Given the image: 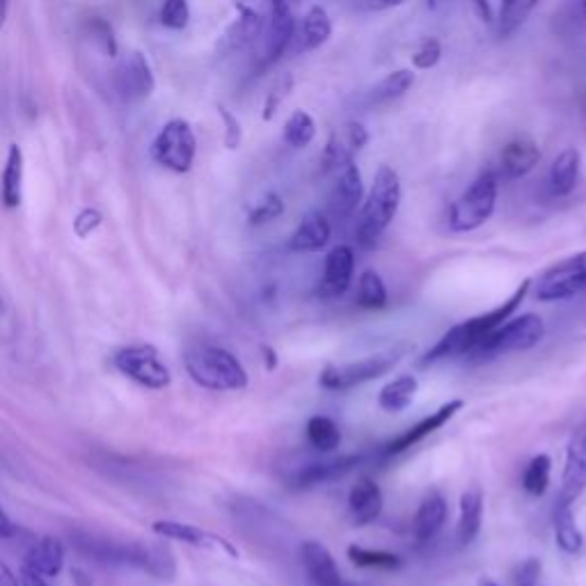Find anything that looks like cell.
Segmentation results:
<instances>
[{"mask_svg":"<svg viewBox=\"0 0 586 586\" xmlns=\"http://www.w3.org/2000/svg\"><path fill=\"white\" fill-rule=\"evenodd\" d=\"M447 500L445 495L438 493V490H431V493L424 495V500L419 502V509L413 520V532L419 543H431L435 536L442 532L447 522Z\"/></svg>","mask_w":586,"mask_h":586,"instance_id":"22","label":"cell"},{"mask_svg":"<svg viewBox=\"0 0 586 586\" xmlns=\"http://www.w3.org/2000/svg\"><path fill=\"white\" fill-rule=\"evenodd\" d=\"M355 273V255L348 245H337L326 257V268H323V280L319 293L323 298H339L351 289Z\"/></svg>","mask_w":586,"mask_h":586,"instance_id":"16","label":"cell"},{"mask_svg":"<svg viewBox=\"0 0 586 586\" xmlns=\"http://www.w3.org/2000/svg\"><path fill=\"white\" fill-rule=\"evenodd\" d=\"M582 154L577 147H566L554 156L548 174V186L554 197H566L575 190L577 179H580Z\"/></svg>","mask_w":586,"mask_h":586,"instance_id":"24","label":"cell"},{"mask_svg":"<svg viewBox=\"0 0 586 586\" xmlns=\"http://www.w3.org/2000/svg\"><path fill=\"white\" fill-rule=\"evenodd\" d=\"M536 586H538V584H536Z\"/></svg>","mask_w":586,"mask_h":586,"instance_id":"60","label":"cell"},{"mask_svg":"<svg viewBox=\"0 0 586 586\" xmlns=\"http://www.w3.org/2000/svg\"><path fill=\"white\" fill-rule=\"evenodd\" d=\"M401 179L399 172L390 168V165H380L374 174V184L367 197L362 200L358 227H355V241H358L364 250L376 248L380 236L385 229L392 225L397 218L401 207Z\"/></svg>","mask_w":586,"mask_h":586,"instance_id":"3","label":"cell"},{"mask_svg":"<svg viewBox=\"0 0 586 586\" xmlns=\"http://www.w3.org/2000/svg\"><path fill=\"white\" fill-rule=\"evenodd\" d=\"M413 85H415L413 69H406V67L394 69L374 87V90H371V101H374V104H390V101L401 99Z\"/></svg>","mask_w":586,"mask_h":586,"instance_id":"31","label":"cell"},{"mask_svg":"<svg viewBox=\"0 0 586 586\" xmlns=\"http://www.w3.org/2000/svg\"><path fill=\"white\" fill-rule=\"evenodd\" d=\"M197 138L186 120H170L158 131L152 145V156L158 165L177 174H186L195 163Z\"/></svg>","mask_w":586,"mask_h":586,"instance_id":"9","label":"cell"},{"mask_svg":"<svg viewBox=\"0 0 586 586\" xmlns=\"http://www.w3.org/2000/svg\"><path fill=\"white\" fill-rule=\"evenodd\" d=\"M284 200L277 193H273V190H268V193H264L259 197V200L252 204V207L248 209V223L252 227H261V225H268L273 223V220H277L284 213Z\"/></svg>","mask_w":586,"mask_h":586,"instance_id":"39","label":"cell"},{"mask_svg":"<svg viewBox=\"0 0 586 586\" xmlns=\"http://www.w3.org/2000/svg\"><path fill=\"white\" fill-rule=\"evenodd\" d=\"M21 190H23V152L19 145H10L3 177H0V200H3L5 209L19 207Z\"/></svg>","mask_w":586,"mask_h":586,"instance_id":"29","label":"cell"},{"mask_svg":"<svg viewBox=\"0 0 586 586\" xmlns=\"http://www.w3.org/2000/svg\"><path fill=\"white\" fill-rule=\"evenodd\" d=\"M364 458L358 454H348V456H339V458H330V461H321V463H310L300 470L296 477L291 479L293 488H316L323 486V483H332L337 479L346 477L351 474L355 467L362 465Z\"/></svg>","mask_w":586,"mask_h":586,"instance_id":"19","label":"cell"},{"mask_svg":"<svg viewBox=\"0 0 586 586\" xmlns=\"http://www.w3.org/2000/svg\"><path fill=\"white\" fill-rule=\"evenodd\" d=\"M291 90H293V76H291V74L282 76L280 81H277V83L271 87V92L266 94L264 110H261V120H264V122L275 120L277 110H280L282 101L289 97V92H291Z\"/></svg>","mask_w":586,"mask_h":586,"instance_id":"42","label":"cell"},{"mask_svg":"<svg viewBox=\"0 0 586 586\" xmlns=\"http://www.w3.org/2000/svg\"><path fill=\"white\" fill-rule=\"evenodd\" d=\"M374 3L378 7H399V5L406 3V0H374Z\"/></svg>","mask_w":586,"mask_h":586,"instance_id":"56","label":"cell"},{"mask_svg":"<svg viewBox=\"0 0 586 586\" xmlns=\"http://www.w3.org/2000/svg\"><path fill=\"white\" fill-rule=\"evenodd\" d=\"M152 532L156 536L165 538V541H179V543L193 545V548H200V550H223L227 557L239 559V550H236L229 541H225L223 536L211 534V532H207V529H202V527L188 525V522L156 520L152 525Z\"/></svg>","mask_w":586,"mask_h":586,"instance_id":"14","label":"cell"},{"mask_svg":"<svg viewBox=\"0 0 586 586\" xmlns=\"http://www.w3.org/2000/svg\"><path fill=\"white\" fill-rule=\"evenodd\" d=\"M470 3H472V10L479 17V21L486 23V26H493L495 10H493V5H490V0H470Z\"/></svg>","mask_w":586,"mask_h":586,"instance_id":"49","label":"cell"},{"mask_svg":"<svg viewBox=\"0 0 586 586\" xmlns=\"http://www.w3.org/2000/svg\"><path fill=\"white\" fill-rule=\"evenodd\" d=\"M541 561L538 559H527L518 566L516 573V584L518 586H536L538 577H541Z\"/></svg>","mask_w":586,"mask_h":586,"instance_id":"48","label":"cell"},{"mask_svg":"<svg viewBox=\"0 0 586 586\" xmlns=\"http://www.w3.org/2000/svg\"><path fill=\"white\" fill-rule=\"evenodd\" d=\"M419 390V380L413 374H401L399 378H394L387 383L383 390L378 394V406L385 413L397 415L403 413L413 406L415 394Z\"/></svg>","mask_w":586,"mask_h":586,"instance_id":"27","label":"cell"},{"mask_svg":"<svg viewBox=\"0 0 586 586\" xmlns=\"http://www.w3.org/2000/svg\"><path fill=\"white\" fill-rule=\"evenodd\" d=\"M298 0H271V14H293V7H296Z\"/></svg>","mask_w":586,"mask_h":586,"instance_id":"52","label":"cell"},{"mask_svg":"<svg viewBox=\"0 0 586 586\" xmlns=\"http://www.w3.org/2000/svg\"><path fill=\"white\" fill-rule=\"evenodd\" d=\"M218 115L220 120L225 124V147L227 149H239L241 140H243V131H241V124L236 117L229 113L225 106H218Z\"/></svg>","mask_w":586,"mask_h":586,"instance_id":"46","label":"cell"},{"mask_svg":"<svg viewBox=\"0 0 586 586\" xmlns=\"http://www.w3.org/2000/svg\"><path fill=\"white\" fill-rule=\"evenodd\" d=\"M101 225V213L97 209H83L74 220V229L81 239H87Z\"/></svg>","mask_w":586,"mask_h":586,"instance_id":"47","label":"cell"},{"mask_svg":"<svg viewBox=\"0 0 586 586\" xmlns=\"http://www.w3.org/2000/svg\"><path fill=\"white\" fill-rule=\"evenodd\" d=\"M364 200V184H362V172L355 161L344 165L337 172V181L332 186L330 193V211L332 216L339 220H348Z\"/></svg>","mask_w":586,"mask_h":586,"instance_id":"15","label":"cell"},{"mask_svg":"<svg viewBox=\"0 0 586 586\" xmlns=\"http://www.w3.org/2000/svg\"><path fill=\"white\" fill-rule=\"evenodd\" d=\"M186 371L195 385L211 392H236L248 387V371L223 346L195 344L186 351Z\"/></svg>","mask_w":586,"mask_h":586,"instance_id":"4","label":"cell"},{"mask_svg":"<svg viewBox=\"0 0 586 586\" xmlns=\"http://www.w3.org/2000/svg\"><path fill=\"white\" fill-rule=\"evenodd\" d=\"M479 586H497V584H495L493 580H481V582H479Z\"/></svg>","mask_w":586,"mask_h":586,"instance_id":"57","label":"cell"},{"mask_svg":"<svg viewBox=\"0 0 586 586\" xmlns=\"http://www.w3.org/2000/svg\"><path fill=\"white\" fill-rule=\"evenodd\" d=\"M410 60H413V69L417 71H429L438 67V62L442 60V42L438 37H426Z\"/></svg>","mask_w":586,"mask_h":586,"instance_id":"44","label":"cell"},{"mask_svg":"<svg viewBox=\"0 0 586 586\" xmlns=\"http://www.w3.org/2000/svg\"><path fill=\"white\" fill-rule=\"evenodd\" d=\"M300 559L314 586H348L335 557L321 541H305L300 548Z\"/></svg>","mask_w":586,"mask_h":586,"instance_id":"17","label":"cell"},{"mask_svg":"<svg viewBox=\"0 0 586 586\" xmlns=\"http://www.w3.org/2000/svg\"><path fill=\"white\" fill-rule=\"evenodd\" d=\"M586 291V252L573 255L550 266L536 284V298L541 303H557L580 296Z\"/></svg>","mask_w":586,"mask_h":586,"instance_id":"10","label":"cell"},{"mask_svg":"<svg viewBox=\"0 0 586 586\" xmlns=\"http://www.w3.org/2000/svg\"><path fill=\"white\" fill-rule=\"evenodd\" d=\"M332 239V225L326 213L310 211L305 213L298 227L293 229L289 248L293 252H321L328 248Z\"/></svg>","mask_w":586,"mask_h":586,"instance_id":"21","label":"cell"},{"mask_svg":"<svg viewBox=\"0 0 586 586\" xmlns=\"http://www.w3.org/2000/svg\"><path fill=\"white\" fill-rule=\"evenodd\" d=\"M332 37V21L326 7L314 5L307 10L300 23L298 39H300V51H316Z\"/></svg>","mask_w":586,"mask_h":586,"instance_id":"28","label":"cell"},{"mask_svg":"<svg viewBox=\"0 0 586 586\" xmlns=\"http://www.w3.org/2000/svg\"><path fill=\"white\" fill-rule=\"evenodd\" d=\"M541 0H500V10L495 14V26L500 37H509L525 23Z\"/></svg>","mask_w":586,"mask_h":586,"instance_id":"30","label":"cell"},{"mask_svg":"<svg viewBox=\"0 0 586 586\" xmlns=\"http://www.w3.org/2000/svg\"><path fill=\"white\" fill-rule=\"evenodd\" d=\"M346 554L355 566L369 570H399L403 566V559L399 554L387 550H369L362 548V545H351Z\"/></svg>","mask_w":586,"mask_h":586,"instance_id":"37","label":"cell"},{"mask_svg":"<svg viewBox=\"0 0 586 586\" xmlns=\"http://www.w3.org/2000/svg\"><path fill=\"white\" fill-rule=\"evenodd\" d=\"M582 5H584V7H586V0H582Z\"/></svg>","mask_w":586,"mask_h":586,"instance_id":"59","label":"cell"},{"mask_svg":"<svg viewBox=\"0 0 586 586\" xmlns=\"http://www.w3.org/2000/svg\"><path fill=\"white\" fill-rule=\"evenodd\" d=\"M0 314H3V300H0Z\"/></svg>","mask_w":586,"mask_h":586,"instance_id":"58","label":"cell"},{"mask_svg":"<svg viewBox=\"0 0 586 586\" xmlns=\"http://www.w3.org/2000/svg\"><path fill=\"white\" fill-rule=\"evenodd\" d=\"M87 33L94 39V44L99 46L101 53L110 55V58H115L117 55V39L113 33V26L106 19L101 17H94L87 21Z\"/></svg>","mask_w":586,"mask_h":586,"instance_id":"41","label":"cell"},{"mask_svg":"<svg viewBox=\"0 0 586 586\" xmlns=\"http://www.w3.org/2000/svg\"><path fill=\"white\" fill-rule=\"evenodd\" d=\"M236 7H239V17L232 23V28L227 30V42L232 49L248 44L250 39H255L261 33V28H264V19H261V14L255 7L248 3H239Z\"/></svg>","mask_w":586,"mask_h":586,"instance_id":"32","label":"cell"},{"mask_svg":"<svg viewBox=\"0 0 586 586\" xmlns=\"http://www.w3.org/2000/svg\"><path fill=\"white\" fill-rule=\"evenodd\" d=\"M7 5H10V0H0V30H3L7 19Z\"/></svg>","mask_w":586,"mask_h":586,"instance_id":"55","label":"cell"},{"mask_svg":"<svg viewBox=\"0 0 586 586\" xmlns=\"http://www.w3.org/2000/svg\"><path fill=\"white\" fill-rule=\"evenodd\" d=\"M541 147L532 136H516L509 140L500 154V172L506 179H520L541 163Z\"/></svg>","mask_w":586,"mask_h":586,"instance_id":"18","label":"cell"},{"mask_svg":"<svg viewBox=\"0 0 586 586\" xmlns=\"http://www.w3.org/2000/svg\"><path fill=\"white\" fill-rule=\"evenodd\" d=\"M296 17L293 14H271V28H268L266 35V46L264 55H261V65L268 67L277 62L289 49V44L296 37Z\"/></svg>","mask_w":586,"mask_h":586,"instance_id":"26","label":"cell"},{"mask_svg":"<svg viewBox=\"0 0 586 586\" xmlns=\"http://www.w3.org/2000/svg\"><path fill=\"white\" fill-rule=\"evenodd\" d=\"M529 289H532V280H522L520 287L511 293L509 298L504 300L502 305H497L495 310L486 314L474 316V319H467L458 326L449 328L445 335H442L433 348H429L422 360V367H429L433 362L449 360V358H467L474 351L481 339H486L495 328H500L506 319H511L513 314L518 312L522 300L527 298Z\"/></svg>","mask_w":586,"mask_h":586,"instance_id":"2","label":"cell"},{"mask_svg":"<svg viewBox=\"0 0 586 586\" xmlns=\"http://www.w3.org/2000/svg\"><path fill=\"white\" fill-rule=\"evenodd\" d=\"M465 403L461 399H451L445 406H440L435 413L426 415L424 419H419L415 426H410L408 431H403L397 438H392L387 445L383 447V456H397L403 454V451L413 449L415 445H419L424 438H429L435 431H440L442 426L449 424L451 419H454L458 413H461Z\"/></svg>","mask_w":586,"mask_h":586,"instance_id":"13","label":"cell"},{"mask_svg":"<svg viewBox=\"0 0 586 586\" xmlns=\"http://www.w3.org/2000/svg\"><path fill=\"white\" fill-rule=\"evenodd\" d=\"M351 161H355V152L346 145L342 133H332L326 142V149L321 154V165L326 172H339Z\"/></svg>","mask_w":586,"mask_h":586,"instance_id":"40","label":"cell"},{"mask_svg":"<svg viewBox=\"0 0 586 586\" xmlns=\"http://www.w3.org/2000/svg\"><path fill=\"white\" fill-rule=\"evenodd\" d=\"M342 138L346 140V145L351 147L355 154L362 152V149L369 145V131H367V126H364L362 122H355V120L344 124Z\"/></svg>","mask_w":586,"mask_h":586,"instance_id":"45","label":"cell"},{"mask_svg":"<svg viewBox=\"0 0 586 586\" xmlns=\"http://www.w3.org/2000/svg\"><path fill=\"white\" fill-rule=\"evenodd\" d=\"M261 353H264V364H266V369H268V371H273V369L277 367V353L273 351L271 346H264V348H261Z\"/></svg>","mask_w":586,"mask_h":586,"instance_id":"54","label":"cell"},{"mask_svg":"<svg viewBox=\"0 0 586 586\" xmlns=\"http://www.w3.org/2000/svg\"><path fill=\"white\" fill-rule=\"evenodd\" d=\"M21 586H49L44 577L30 573L28 568H21Z\"/></svg>","mask_w":586,"mask_h":586,"instance_id":"53","label":"cell"},{"mask_svg":"<svg viewBox=\"0 0 586 586\" xmlns=\"http://www.w3.org/2000/svg\"><path fill=\"white\" fill-rule=\"evenodd\" d=\"M115 92L124 101H142L154 92V71L142 53H131L113 71Z\"/></svg>","mask_w":586,"mask_h":586,"instance_id":"12","label":"cell"},{"mask_svg":"<svg viewBox=\"0 0 586 586\" xmlns=\"http://www.w3.org/2000/svg\"><path fill=\"white\" fill-rule=\"evenodd\" d=\"M500 195V174L495 170L481 172L463 195L449 207V229L456 234H470L493 218Z\"/></svg>","mask_w":586,"mask_h":586,"instance_id":"7","label":"cell"},{"mask_svg":"<svg viewBox=\"0 0 586 586\" xmlns=\"http://www.w3.org/2000/svg\"><path fill=\"white\" fill-rule=\"evenodd\" d=\"M550 477L552 458L548 454H538L529 461L525 474H522V488H525L532 497H541L550 486Z\"/></svg>","mask_w":586,"mask_h":586,"instance_id":"38","label":"cell"},{"mask_svg":"<svg viewBox=\"0 0 586 586\" xmlns=\"http://www.w3.org/2000/svg\"><path fill=\"white\" fill-rule=\"evenodd\" d=\"M316 138V122L314 117L307 113V110L296 108L289 115V120L284 122V131H282V140L287 142L291 149H305L312 145V140Z\"/></svg>","mask_w":586,"mask_h":586,"instance_id":"33","label":"cell"},{"mask_svg":"<svg viewBox=\"0 0 586 586\" xmlns=\"http://www.w3.org/2000/svg\"><path fill=\"white\" fill-rule=\"evenodd\" d=\"M483 522V490L479 486H470L463 490L461 504H458V525L456 541L461 548L470 545L481 532Z\"/></svg>","mask_w":586,"mask_h":586,"instance_id":"25","label":"cell"},{"mask_svg":"<svg viewBox=\"0 0 586 586\" xmlns=\"http://www.w3.org/2000/svg\"><path fill=\"white\" fill-rule=\"evenodd\" d=\"M23 568H28L30 573H35L44 580L49 577H58L65 568V545H62L60 538L44 536L28 550L26 561H23Z\"/></svg>","mask_w":586,"mask_h":586,"instance_id":"23","label":"cell"},{"mask_svg":"<svg viewBox=\"0 0 586 586\" xmlns=\"http://www.w3.org/2000/svg\"><path fill=\"white\" fill-rule=\"evenodd\" d=\"M410 351H413V346L401 342L385 348V351H380L376 355H369V358L348 364H328V367L319 374V385L328 392L353 390V387H360L380 376L390 374Z\"/></svg>","mask_w":586,"mask_h":586,"instance_id":"5","label":"cell"},{"mask_svg":"<svg viewBox=\"0 0 586 586\" xmlns=\"http://www.w3.org/2000/svg\"><path fill=\"white\" fill-rule=\"evenodd\" d=\"M0 586H21V580H17V575L12 573V568L0 561Z\"/></svg>","mask_w":586,"mask_h":586,"instance_id":"51","label":"cell"},{"mask_svg":"<svg viewBox=\"0 0 586 586\" xmlns=\"http://www.w3.org/2000/svg\"><path fill=\"white\" fill-rule=\"evenodd\" d=\"M71 548L83 557L106 566H136L156 580H172L177 573L174 557L163 545H147L138 541H115V538L99 536L83 529L69 534Z\"/></svg>","mask_w":586,"mask_h":586,"instance_id":"1","label":"cell"},{"mask_svg":"<svg viewBox=\"0 0 586 586\" xmlns=\"http://www.w3.org/2000/svg\"><path fill=\"white\" fill-rule=\"evenodd\" d=\"M113 367L147 390H165L172 383L170 369L152 344L124 346L113 355Z\"/></svg>","mask_w":586,"mask_h":586,"instance_id":"8","label":"cell"},{"mask_svg":"<svg viewBox=\"0 0 586 586\" xmlns=\"http://www.w3.org/2000/svg\"><path fill=\"white\" fill-rule=\"evenodd\" d=\"M387 287L376 271H364L358 280V305L364 310H385L387 307Z\"/></svg>","mask_w":586,"mask_h":586,"instance_id":"36","label":"cell"},{"mask_svg":"<svg viewBox=\"0 0 586 586\" xmlns=\"http://www.w3.org/2000/svg\"><path fill=\"white\" fill-rule=\"evenodd\" d=\"M586 490V426L575 429L566 449L564 474L554 509H573Z\"/></svg>","mask_w":586,"mask_h":586,"instance_id":"11","label":"cell"},{"mask_svg":"<svg viewBox=\"0 0 586 586\" xmlns=\"http://www.w3.org/2000/svg\"><path fill=\"white\" fill-rule=\"evenodd\" d=\"M307 440H310V445L316 451L330 454V451H335L342 445V431H339V426L330 417L314 415L307 422Z\"/></svg>","mask_w":586,"mask_h":586,"instance_id":"34","label":"cell"},{"mask_svg":"<svg viewBox=\"0 0 586 586\" xmlns=\"http://www.w3.org/2000/svg\"><path fill=\"white\" fill-rule=\"evenodd\" d=\"M348 513L358 527L376 522L383 513V490L371 477H360L348 493Z\"/></svg>","mask_w":586,"mask_h":586,"instance_id":"20","label":"cell"},{"mask_svg":"<svg viewBox=\"0 0 586 586\" xmlns=\"http://www.w3.org/2000/svg\"><path fill=\"white\" fill-rule=\"evenodd\" d=\"M17 525H14L12 522V518L7 516V513L0 509V541H5V538H12V536H17Z\"/></svg>","mask_w":586,"mask_h":586,"instance_id":"50","label":"cell"},{"mask_svg":"<svg viewBox=\"0 0 586 586\" xmlns=\"http://www.w3.org/2000/svg\"><path fill=\"white\" fill-rule=\"evenodd\" d=\"M190 21L188 0H163L161 23L170 30H184Z\"/></svg>","mask_w":586,"mask_h":586,"instance_id":"43","label":"cell"},{"mask_svg":"<svg viewBox=\"0 0 586 586\" xmlns=\"http://www.w3.org/2000/svg\"><path fill=\"white\" fill-rule=\"evenodd\" d=\"M545 339V321L534 312L522 316H511L500 328H495L486 339L474 346V351L467 355L474 362H486L500 358L506 353L532 351Z\"/></svg>","mask_w":586,"mask_h":586,"instance_id":"6","label":"cell"},{"mask_svg":"<svg viewBox=\"0 0 586 586\" xmlns=\"http://www.w3.org/2000/svg\"><path fill=\"white\" fill-rule=\"evenodd\" d=\"M554 538L559 550L566 554H577L584 548V536L577 527L573 509H554Z\"/></svg>","mask_w":586,"mask_h":586,"instance_id":"35","label":"cell"}]
</instances>
